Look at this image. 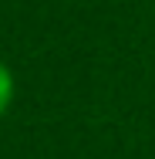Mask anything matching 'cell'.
Masks as SVG:
<instances>
[{"label": "cell", "instance_id": "1", "mask_svg": "<svg viewBox=\"0 0 155 159\" xmlns=\"http://www.w3.org/2000/svg\"><path fill=\"white\" fill-rule=\"evenodd\" d=\"M7 98H10V75H7L3 68H0V112H3Z\"/></svg>", "mask_w": 155, "mask_h": 159}]
</instances>
